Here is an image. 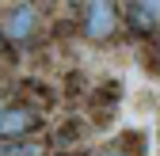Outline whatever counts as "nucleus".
I'll return each mask as SVG.
<instances>
[{"instance_id": "obj_1", "label": "nucleus", "mask_w": 160, "mask_h": 156, "mask_svg": "<svg viewBox=\"0 0 160 156\" xmlns=\"http://www.w3.org/2000/svg\"><path fill=\"white\" fill-rule=\"evenodd\" d=\"M34 31H38V8L34 4H12L0 12V38L4 42L23 46L34 38Z\"/></svg>"}, {"instance_id": "obj_2", "label": "nucleus", "mask_w": 160, "mask_h": 156, "mask_svg": "<svg viewBox=\"0 0 160 156\" xmlns=\"http://www.w3.org/2000/svg\"><path fill=\"white\" fill-rule=\"evenodd\" d=\"M80 31H84V38H92V42L114 38V31H118V8L107 4V0L84 4V8H80Z\"/></svg>"}, {"instance_id": "obj_3", "label": "nucleus", "mask_w": 160, "mask_h": 156, "mask_svg": "<svg viewBox=\"0 0 160 156\" xmlns=\"http://www.w3.org/2000/svg\"><path fill=\"white\" fill-rule=\"evenodd\" d=\"M34 126H38V110L27 103H12V107H4V118H0V141L27 137Z\"/></svg>"}, {"instance_id": "obj_4", "label": "nucleus", "mask_w": 160, "mask_h": 156, "mask_svg": "<svg viewBox=\"0 0 160 156\" xmlns=\"http://www.w3.org/2000/svg\"><path fill=\"white\" fill-rule=\"evenodd\" d=\"M122 15L130 19V27H133L137 34H149V31H156V23H160V4H126Z\"/></svg>"}, {"instance_id": "obj_5", "label": "nucleus", "mask_w": 160, "mask_h": 156, "mask_svg": "<svg viewBox=\"0 0 160 156\" xmlns=\"http://www.w3.org/2000/svg\"><path fill=\"white\" fill-rule=\"evenodd\" d=\"M99 156H130V152H122V149H107V152H99Z\"/></svg>"}, {"instance_id": "obj_6", "label": "nucleus", "mask_w": 160, "mask_h": 156, "mask_svg": "<svg viewBox=\"0 0 160 156\" xmlns=\"http://www.w3.org/2000/svg\"><path fill=\"white\" fill-rule=\"evenodd\" d=\"M0 118H4V103H0Z\"/></svg>"}]
</instances>
